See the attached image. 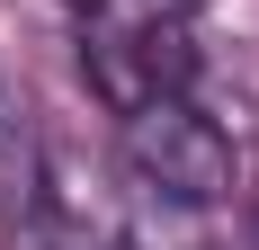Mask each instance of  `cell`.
Returning a JSON list of instances; mask_svg holds the SVG:
<instances>
[{
  "instance_id": "1",
  "label": "cell",
  "mask_w": 259,
  "mask_h": 250,
  "mask_svg": "<svg viewBox=\"0 0 259 250\" xmlns=\"http://www.w3.org/2000/svg\"><path fill=\"white\" fill-rule=\"evenodd\" d=\"M125 161H134V179H143L152 197H170V205H224L233 179H241L233 134L188 99V90L125 107Z\"/></svg>"
},
{
  "instance_id": "2",
  "label": "cell",
  "mask_w": 259,
  "mask_h": 250,
  "mask_svg": "<svg viewBox=\"0 0 259 250\" xmlns=\"http://www.w3.org/2000/svg\"><path fill=\"white\" fill-rule=\"evenodd\" d=\"M80 72L116 116L143 99H170L197 80V45H188V18L134 0V9H107V18H80Z\"/></svg>"
},
{
  "instance_id": "3",
  "label": "cell",
  "mask_w": 259,
  "mask_h": 250,
  "mask_svg": "<svg viewBox=\"0 0 259 250\" xmlns=\"http://www.w3.org/2000/svg\"><path fill=\"white\" fill-rule=\"evenodd\" d=\"M18 116H27V107H18V80H9V63H0V143L18 134Z\"/></svg>"
},
{
  "instance_id": "4",
  "label": "cell",
  "mask_w": 259,
  "mask_h": 250,
  "mask_svg": "<svg viewBox=\"0 0 259 250\" xmlns=\"http://www.w3.org/2000/svg\"><path fill=\"white\" fill-rule=\"evenodd\" d=\"M107 9H134V0H72V18H107Z\"/></svg>"
},
{
  "instance_id": "5",
  "label": "cell",
  "mask_w": 259,
  "mask_h": 250,
  "mask_svg": "<svg viewBox=\"0 0 259 250\" xmlns=\"http://www.w3.org/2000/svg\"><path fill=\"white\" fill-rule=\"evenodd\" d=\"M152 9H170V18H197V9H206V0H152Z\"/></svg>"
}]
</instances>
